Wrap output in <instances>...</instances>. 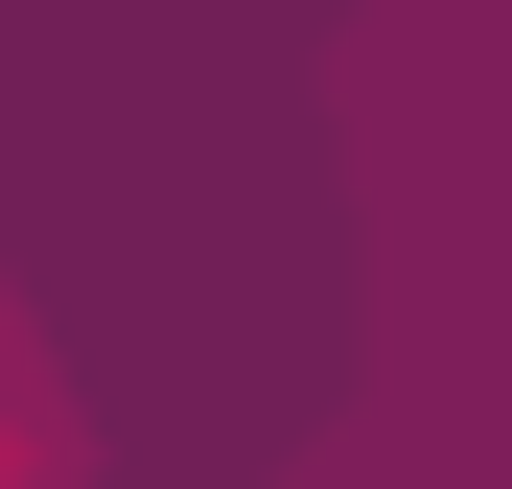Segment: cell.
<instances>
[{
    "mask_svg": "<svg viewBox=\"0 0 512 489\" xmlns=\"http://www.w3.org/2000/svg\"><path fill=\"white\" fill-rule=\"evenodd\" d=\"M70 466H94V443H70V373L0 326V489H70Z\"/></svg>",
    "mask_w": 512,
    "mask_h": 489,
    "instance_id": "obj_1",
    "label": "cell"
}]
</instances>
